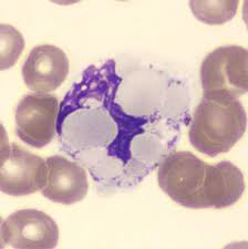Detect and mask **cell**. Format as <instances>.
<instances>
[{"mask_svg":"<svg viewBox=\"0 0 248 249\" xmlns=\"http://www.w3.org/2000/svg\"><path fill=\"white\" fill-rule=\"evenodd\" d=\"M47 182L42 195L51 202L72 205L81 202L89 191L85 168L61 155L46 160Z\"/></svg>","mask_w":248,"mask_h":249,"instance_id":"8","label":"cell"},{"mask_svg":"<svg viewBox=\"0 0 248 249\" xmlns=\"http://www.w3.org/2000/svg\"><path fill=\"white\" fill-rule=\"evenodd\" d=\"M247 114L237 99L204 94L192 119L189 138L192 146L211 158L226 153L243 138Z\"/></svg>","mask_w":248,"mask_h":249,"instance_id":"2","label":"cell"},{"mask_svg":"<svg viewBox=\"0 0 248 249\" xmlns=\"http://www.w3.org/2000/svg\"><path fill=\"white\" fill-rule=\"evenodd\" d=\"M59 103L55 96L47 93L23 96L16 107V133L28 145L41 148L57 134Z\"/></svg>","mask_w":248,"mask_h":249,"instance_id":"5","label":"cell"},{"mask_svg":"<svg viewBox=\"0 0 248 249\" xmlns=\"http://www.w3.org/2000/svg\"><path fill=\"white\" fill-rule=\"evenodd\" d=\"M238 1H191L192 13L207 25H222L234 18Z\"/></svg>","mask_w":248,"mask_h":249,"instance_id":"9","label":"cell"},{"mask_svg":"<svg viewBox=\"0 0 248 249\" xmlns=\"http://www.w3.org/2000/svg\"><path fill=\"white\" fill-rule=\"evenodd\" d=\"M70 62L66 52L53 45H40L30 51L22 66L26 86L37 93L57 90L69 73Z\"/></svg>","mask_w":248,"mask_h":249,"instance_id":"7","label":"cell"},{"mask_svg":"<svg viewBox=\"0 0 248 249\" xmlns=\"http://www.w3.org/2000/svg\"><path fill=\"white\" fill-rule=\"evenodd\" d=\"M3 246L18 249H50L57 247V223L38 210H20L13 213L1 225Z\"/></svg>","mask_w":248,"mask_h":249,"instance_id":"6","label":"cell"},{"mask_svg":"<svg viewBox=\"0 0 248 249\" xmlns=\"http://www.w3.org/2000/svg\"><path fill=\"white\" fill-rule=\"evenodd\" d=\"M47 182V164L40 156L16 144L2 143L0 190L22 197L41 191Z\"/></svg>","mask_w":248,"mask_h":249,"instance_id":"4","label":"cell"},{"mask_svg":"<svg viewBox=\"0 0 248 249\" xmlns=\"http://www.w3.org/2000/svg\"><path fill=\"white\" fill-rule=\"evenodd\" d=\"M204 94L237 99L248 91V51L241 46H223L206 55L201 66Z\"/></svg>","mask_w":248,"mask_h":249,"instance_id":"3","label":"cell"},{"mask_svg":"<svg viewBox=\"0 0 248 249\" xmlns=\"http://www.w3.org/2000/svg\"><path fill=\"white\" fill-rule=\"evenodd\" d=\"M25 49V39L15 27L0 25V70L14 67Z\"/></svg>","mask_w":248,"mask_h":249,"instance_id":"10","label":"cell"},{"mask_svg":"<svg viewBox=\"0 0 248 249\" xmlns=\"http://www.w3.org/2000/svg\"><path fill=\"white\" fill-rule=\"evenodd\" d=\"M158 182L171 199L193 210L230 207L245 191L243 173L233 163L210 165L185 151L173 152L162 160Z\"/></svg>","mask_w":248,"mask_h":249,"instance_id":"1","label":"cell"}]
</instances>
